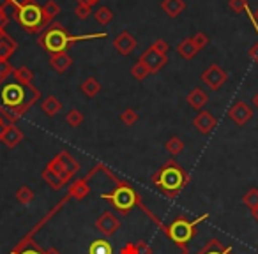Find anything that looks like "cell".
<instances>
[{"instance_id": "5b68a950", "label": "cell", "mask_w": 258, "mask_h": 254, "mask_svg": "<svg viewBox=\"0 0 258 254\" xmlns=\"http://www.w3.org/2000/svg\"><path fill=\"white\" fill-rule=\"evenodd\" d=\"M99 198H103L104 201H108V203H110L117 212H120L122 215H127L135 207H140L142 210H144L145 214L152 219V221H156V224H158L163 231L166 229V226L151 214V210H149V208L144 205V201H142V196L133 189V187L129 186V184L120 182L113 191H110V193H103Z\"/></svg>"}, {"instance_id": "ac0fdd59", "label": "cell", "mask_w": 258, "mask_h": 254, "mask_svg": "<svg viewBox=\"0 0 258 254\" xmlns=\"http://www.w3.org/2000/svg\"><path fill=\"white\" fill-rule=\"evenodd\" d=\"M197 254H233V250L230 245H223L218 238H211Z\"/></svg>"}, {"instance_id": "3957f363", "label": "cell", "mask_w": 258, "mask_h": 254, "mask_svg": "<svg viewBox=\"0 0 258 254\" xmlns=\"http://www.w3.org/2000/svg\"><path fill=\"white\" fill-rule=\"evenodd\" d=\"M82 170L80 162L69 154L68 150H60L57 155L48 161V164L44 166V170L41 172V179L44 180V184L51 187L53 191H60L66 186H69L73 180V177Z\"/></svg>"}, {"instance_id": "7a4b0ae2", "label": "cell", "mask_w": 258, "mask_h": 254, "mask_svg": "<svg viewBox=\"0 0 258 254\" xmlns=\"http://www.w3.org/2000/svg\"><path fill=\"white\" fill-rule=\"evenodd\" d=\"M191 177L182 166L179 164L177 161L170 159L166 161L154 175L151 177V182L163 196L170 198V200H175V198L180 196L184 189L189 184Z\"/></svg>"}, {"instance_id": "7402d4cb", "label": "cell", "mask_w": 258, "mask_h": 254, "mask_svg": "<svg viewBox=\"0 0 258 254\" xmlns=\"http://www.w3.org/2000/svg\"><path fill=\"white\" fill-rule=\"evenodd\" d=\"M16 50H18V43L11 36H6L0 41V60H9Z\"/></svg>"}, {"instance_id": "d590c367", "label": "cell", "mask_w": 258, "mask_h": 254, "mask_svg": "<svg viewBox=\"0 0 258 254\" xmlns=\"http://www.w3.org/2000/svg\"><path fill=\"white\" fill-rule=\"evenodd\" d=\"M228 8L232 9L233 13L240 15V13H246V9L249 8V6H247V0H228Z\"/></svg>"}, {"instance_id": "60d3db41", "label": "cell", "mask_w": 258, "mask_h": 254, "mask_svg": "<svg viewBox=\"0 0 258 254\" xmlns=\"http://www.w3.org/2000/svg\"><path fill=\"white\" fill-rule=\"evenodd\" d=\"M11 13H9V8H0V27H8L9 23V18H11Z\"/></svg>"}, {"instance_id": "8fae6325", "label": "cell", "mask_w": 258, "mask_h": 254, "mask_svg": "<svg viewBox=\"0 0 258 254\" xmlns=\"http://www.w3.org/2000/svg\"><path fill=\"white\" fill-rule=\"evenodd\" d=\"M99 170H101V164H97L96 168H94L92 172H90L87 177H82V179H78V180H75L73 184H69V191H68L69 196H71L73 200H76V201L85 200V198L90 194V187H89L90 177H92L94 173L99 172Z\"/></svg>"}, {"instance_id": "5bb4252c", "label": "cell", "mask_w": 258, "mask_h": 254, "mask_svg": "<svg viewBox=\"0 0 258 254\" xmlns=\"http://www.w3.org/2000/svg\"><path fill=\"white\" fill-rule=\"evenodd\" d=\"M228 117L235 122L237 125H246L253 118V108L244 101H237L228 111Z\"/></svg>"}, {"instance_id": "277c9868", "label": "cell", "mask_w": 258, "mask_h": 254, "mask_svg": "<svg viewBox=\"0 0 258 254\" xmlns=\"http://www.w3.org/2000/svg\"><path fill=\"white\" fill-rule=\"evenodd\" d=\"M106 32H96V34H85V36H71L64 25L60 23H51L50 27L43 30L37 37V44L48 51L50 55L60 53V51H68L69 46L80 43V41H89V39H106Z\"/></svg>"}, {"instance_id": "ba28073f", "label": "cell", "mask_w": 258, "mask_h": 254, "mask_svg": "<svg viewBox=\"0 0 258 254\" xmlns=\"http://www.w3.org/2000/svg\"><path fill=\"white\" fill-rule=\"evenodd\" d=\"M202 81H204L211 90L218 92V90H221L223 85L228 81V72H226L221 65L212 64L202 72Z\"/></svg>"}, {"instance_id": "e0dca14e", "label": "cell", "mask_w": 258, "mask_h": 254, "mask_svg": "<svg viewBox=\"0 0 258 254\" xmlns=\"http://www.w3.org/2000/svg\"><path fill=\"white\" fill-rule=\"evenodd\" d=\"M186 101H187V104H189V106L193 108V110L202 111L209 104V94L205 92L204 89L197 87V89H193L189 94H187Z\"/></svg>"}, {"instance_id": "d4e9b609", "label": "cell", "mask_w": 258, "mask_h": 254, "mask_svg": "<svg viewBox=\"0 0 258 254\" xmlns=\"http://www.w3.org/2000/svg\"><path fill=\"white\" fill-rule=\"evenodd\" d=\"M15 198H16V201H18L20 205H23V207H27V205H30L34 201V198H36V193H34L32 189H30L29 186H20L18 189H16V193H15Z\"/></svg>"}, {"instance_id": "bcb514c9", "label": "cell", "mask_w": 258, "mask_h": 254, "mask_svg": "<svg viewBox=\"0 0 258 254\" xmlns=\"http://www.w3.org/2000/svg\"><path fill=\"white\" fill-rule=\"evenodd\" d=\"M253 106H254V108H256V110H258V92H256V94H254V96H253Z\"/></svg>"}, {"instance_id": "603a6c76", "label": "cell", "mask_w": 258, "mask_h": 254, "mask_svg": "<svg viewBox=\"0 0 258 254\" xmlns=\"http://www.w3.org/2000/svg\"><path fill=\"white\" fill-rule=\"evenodd\" d=\"M80 90H82V94L85 97H89V99H94V97H96L97 94L101 92V83L97 81L94 76H90V78L83 79L82 85H80Z\"/></svg>"}, {"instance_id": "836d02e7", "label": "cell", "mask_w": 258, "mask_h": 254, "mask_svg": "<svg viewBox=\"0 0 258 254\" xmlns=\"http://www.w3.org/2000/svg\"><path fill=\"white\" fill-rule=\"evenodd\" d=\"M138 118L140 117H138V113L133 110V108H127V110H124L120 113V122L124 125H127V127H133V125L138 122Z\"/></svg>"}, {"instance_id": "1f68e13d", "label": "cell", "mask_w": 258, "mask_h": 254, "mask_svg": "<svg viewBox=\"0 0 258 254\" xmlns=\"http://www.w3.org/2000/svg\"><path fill=\"white\" fill-rule=\"evenodd\" d=\"M246 13H247V16H249L251 23H253L254 32H256V36H258V22H256V18H254V13H251V9H249V8L246 9ZM249 57H251V60H254V62L258 64V41L253 44V46L249 48Z\"/></svg>"}, {"instance_id": "ffe728a7", "label": "cell", "mask_w": 258, "mask_h": 254, "mask_svg": "<svg viewBox=\"0 0 258 254\" xmlns=\"http://www.w3.org/2000/svg\"><path fill=\"white\" fill-rule=\"evenodd\" d=\"M62 108H64L62 103L55 96H46L43 99V103H41V111H43L46 117H55L57 113H60Z\"/></svg>"}, {"instance_id": "52a82bcc", "label": "cell", "mask_w": 258, "mask_h": 254, "mask_svg": "<svg viewBox=\"0 0 258 254\" xmlns=\"http://www.w3.org/2000/svg\"><path fill=\"white\" fill-rule=\"evenodd\" d=\"M11 18L27 34H41L46 29V23H44V16H43V6L36 4V2L20 9L11 8Z\"/></svg>"}, {"instance_id": "44dd1931", "label": "cell", "mask_w": 258, "mask_h": 254, "mask_svg": "<svg viewBox=\"0 0 258 254\" xmlns=\"http://www.w3.org/2000/svg\"><path fill=\"white\" fill-rule=\"evenodd\" d=\"M177 53H179L184 60H193L198 53V48L195 46L191 37H186V39H182L179 44H177Z\"/></svg>"}, {"instance_id": "4316f807", "label": "cell", "mask_w": 258, "mask_h": 254, "mask_svg": "<svg viewBox=\"0 0 258 254\" xmlns=\"http://www.w3.org/2000/svg\"><path fill=\"white\" fill-rule=\"evenodd\" d=\"M89 254H113V247H111V243L108 240L97 238L90 242Z\"/></svg>"}, {"instance_id": "30bf717a", "label": "cell", "mask_w": 258, "mask_h": 254, "mask_svg": "<svg viewBox=\"0 0 258 254\" xmlns=\"http://www.w3.org/2000/svg\"><path fill=\"white\" fill-rule=\"evenodd\" d=\"M138 60L144 62L145 67L151 71V74H156V72H159L166 65V62H168V57H166L165 53H159V51L152 50V48L149 46L147 50H145L144 53L140 55V58H138Z\"/></svg>"}, {"instance_id": "f1b7e54d", "label": "cell", "mask_w": 258, "mask_h": 254, "mask_svg": "<svg viewBox=\"0 0 258 254\" xmlns=\"http://www.w3.org/2000/svg\"><path fill=\"white\" fill-rule=\"evenodd\" d=\"M165 148L172 157H175V155H179L184 150V141L179 136H170L165 143Z\"/></svg>"}, {"instance_id": "d6986e66", "label": "cell", "mask_w": 258, "mask_h": 254, "mask_svg": "<svg viewBox=\"0 0 258 254\" xmlns=\"http://www.w3.org/2000/svg\"><path fill=\"white\" fill-rule=\"evenodd\" d=\"M161 9L165 11L166 16L177 18V16L182 15V11L186 9V2H184V0H163Z\"/></svg>"}, {"instance_id": "e575fe53", "label": "cell", "mask_w": 258, "mask_h": 254, "mask_svg": "<svg viewBox=\"0 0 258 254\" xmlns=\"http://www.w3.org/2000/svg\"><path fill=\"white\" fill-rule=\"evenodd\" d=\"M191 39H193L195 46L198 48V51L204 50V48L207 46L209 43H211V41H209V36H207V34H205V32H197L193 37H191Z\"/></svg>"}, {"instance_id": "b9f144b4", "label": "cell", "mask_w": 258, "mask_h": 254, "mask_svg": "<svg viewBox=\"0 0 258 254\" xmlns=\"http://www.w3.org/2000/svg\"><path fill=\"white\" fill-rule=\"evenodd\" d=\"M36 0H9V6L15 9H20V8H25L29 4H34Z\"/></svg>"}, {"instance_id": "9a60e30c", "label": "cell", "mask_w": 258, "mask_h": 254, "mask_svg": "<svg viewBox=\"0 0 258 254\" xmlns=\"http://www.w3.org/2000/svg\"><path fill=\"white\" fill-rule=\"evenodd\" d=\"M25 134L16 127V124H8L0 134V143H4L8 148H16L23 141Z\"/></svg>"}, {"instance_id": "7c38bea8", "label": "cell", "mask_w": 258, "mask_h": 254, "mask_svg": "<svg viewBox=\"0 0 258 254\" xmlns=\"http://www.w3.org/2000/svg\"><path fill=\"white\" fill-rule=\"evenodd\" d=\"M193 125L198 133L204 134V136H207V134H211L212 131L216 129V125H218V118H216L211 111L202 110V111H198L197 117L193 118Z\"/></svg>"}, {"instance_id": "4dcf8cb0", "label": "cell", "mask_w": 258, "mask_h": 254, "mask_svg": "<svg viewBox=\"0 0 258 254\" xmlns=\"http://www.w3.org/2000/svg\"><path fill=\"white\" fill-rule=\"evenodd\" d=\"M131 74H133L135 79H138V81H144V79H147L149 76H151V71H149L147 67H145L144 62L138 60L137 64L131 67Z\"/></svg>"}, {"instance_id": "681fc988", "label": "cell", "mask_w": 258, "mask_h": 254, "mask_svg": "<svg viewBox=\"0 0 258 254\" xmlns=\"http://www.w3.org/2000/svg\"><path fill=\"white\" fill-rule=\"evenodd\" d=\"M97 2H99V0H97Z\"/></svg>"}, {"instance_id": "ee69618b", "label": "cell", "mask_w": 258, "mask_h": 254, "mask_svg": "<svg viewBox=\"0 0 258 254\" xmlns=\"http://www.w3.org/2000/svg\"><path fill=\"white\" fill-rule=\"evenodd\" d=\"M8 125V122H6L4 117H0V134H2V131H4V127Z\"/></svg>"}, {"instance_id": "f6af8a7d", "label": "cell", "mask_w": 258, "mask_h": 254, "mask_svg": "<svg viewBox=\"0 0 258 254\" xmlns=\"http://www.w3.org/2000/svg\"><path fill=\"white\" fill-rule=\"evenodd\" d=\"M251 217H253L254 221L258 222V207H256V208H253V210H251Z\"/></svg>"}, {"instance_id": "74e56055", "label": "cell", "mask_w": 258, "mask_h": 254, "mask_svg": "<svg viewBox=\"0 0 258 254\" xmlns=\"http://www.w3.org/2000/svg\"><path fill=\"white\" fill-rule=\"evenodd\" d=\"M92 8L90 6H83V4H78L76 6V9H75V15L78 16L80 20H87L90 15H92Z\"/></svg>"}, {"instance_id": "cb8c5ba5", "label": "cell", "mask_w": 258, "mask_h": 254, "mask_svg": "<svg viewBox=\"0 0 258 254\" xmlns=\"http://www.w3.org/2000/svg\"><path fill=\"white\" fill-rule=\"evenodd\" d=\"M13 76H15V81L20 83V85H32L34 81V71L30 67H27V65L15 67Z\"/></svg>"}, {"instance_id": "8d00e7d4", "label": "cell", "mask_w": 258, "mask_h": 254, "mask_svg": "<svg viewBox=\"0 0 258 254\" xmlns=\"http://www.w3.org/2000/svg\"><path fill=\"white\" fill-rule=\"evenodd\" d=\"M13 71H15V67L11 65V62L9 60H0V78L8 79L9 76H13Z\"/></svg>"}, {"instance_id": "6da1fadb", "label": "cell", "mask_w": 258, "mask_h": 254, "mask_svg": "<svg viewBox=\"0 0 258 254\" xmlns=\"http://www.w3.org/2000/svg\"><path fill=\"white\" fill-rule=\"evenodd\" d=\"M39 99L41 92L34 85L6 83L0 90V113L8 124H16Z\"/></svg>"}, {"instance_id": "4fadbf2b", "label": "cell", "mask_w": 258, "mask_h": 254, "mask_svg": "<svg viewBox=\"0 0 258 254\" xmlns=\"http://www.w3.org/2000/svg\"><path fill=\"white\" fill-rule=\"evenodd\" d=\"M138 46V41L133 34H129L127 30H122L113 41V48L122 55V57H129V55L133 53Z\"/></svg>"}, {"instance_id": "ab89813d", "label": "cell", "mask_w": 258, "mask_h": 254, "mask_svg": "<svg viewBox=\"0 0 258 254\" xmlns=\"http://www.w3.org/2000/svg\"><path fill=\"white\" fill-rule=\"evenodd\" d=\"M118 254H140L138 252V243L137 242H127L120 250H118Z\"/></svg>"}, {"instance_id": "7dc6e473", "label": "cell", "mask_w": 258, "mask_h": 254, "mask_svg": "<svg viewBox=\"0 0 258 254\" xmlns=\"http://www.w3.org/2000/svg\"><path fill=\"white\" fill-rule=\"evenodd\" d=\"M2 83H4V79H2V78H0V87H2Z\"/></svg>"}, {"instance_id": "c3c4849f", "label": "cell", "mask_w": 258, "mask_h": 254, "mask_svg": "<svg viewBox=\"0 0 258 254\" xmlns=\"http://www.w3.org/2000/svg\"><path fill=\"white\" fill-rule=\"evenodd\" d=\"M254 18H256V22H258V11H256V15H254Z\"/></svg>"}, {"instance_id": "f35d334b", "label": "cell", "mask_w": 258, "mask_h": 254, "mask_svg": "<svg viewBox=\"0 0 258 254\" xmlns=\"http://www.w3.org/2000/svg\"><path fill=\"white\" fill-rule=\"evenodd\" d=\"M151 48H152V50H156V51H159V53H168V43H166V41L165 39H156L154 41V43H152L151 44Z\"/></svg>"}, {"instance_id": "f546056e", "label": "cell", "mask_w": 258, "mask_h": 254, "mask_svg": "<svg viewBox=\"0 0 258 254\" xmlns=\"http://www.w3.org/2000/svg\"><path fill=\"white\" fill-rule=\"evenodd\" d=\"M242 203L246 205L249 210L258 207V187H251L246 191V194L242 196Z\"/></svg>"}, {"instance_id": "7bdbcfd3", "label": "cell", "mask_w": 258, "mask_h": 254, "mask_svg": "<svg viewBox=\"0 0 258 254\" xmlns=\"http://www.w3.org/2000/svg\"><path fill=\"white\" fill-rule=\"evenodd\" d=\"M78 4H83V6H90V8H94V6L97 4V0H76Z\"/></svg>"}, {"instance_id": "8992f818", "label": "cell", "mask_w": 258, "mask_h": 254, "mask_svg": "<svg viewBox=\"0 0 258 254\" xmlns=\"http://www.w3.org/2000/svg\"><path fill=\"white\" fill-rule=\"evenodd\" d=\"M209 219V214H202L200 217L197 219H187L184 215H177L170 224H166V229H165V235L172 240L175 245H179L180 249L182 247H187V242L195 238L197 235V228L202 224L204 221Z\"/></svg>"}, {"instance_id": "9c48e42d", "label": "cell", "mask_w": 258, "mask_h": 254, "mask_svg": "<svg viewBox=\"0 0 258 254\" xmlns=\"http://www.w3.org/2000/svg\"><path fill=\"white\" fill-rule=\"evenodd\" d=\"M94 226H96V229L101 233V235L106 236V238H110V236H113L115 233L120 229L122 222H120V219L113 214V212L106 210L96 219V224Z\"/></svg>"}, {"instance_id": "83f0119b", "label": "cell", "mask_w": 258, "mask_h": 254, "mask_svg": "<svg viewBox=\"0 0 258 254\" xmlns=\"http://www.w3.org/2000/svg\"><path fill=\"white\" fill-rule=\"evenodd\" d=\"M92 15H94L96 22L99 23L101 27H106L108 23H111V20H113V16H115L113 11H111L110 8H106V6H101V8H97Z\"/></svg>"}, {"instance_id": "484cf974", "label": "cell", "mask_w": 258, "mask_h": 254, "mask_svg": "<svg viewBox=\"0 0 258 254\" xmlns=\"http://www.w3.org/2000/svg\"><path fill=\"white\" fill-rule=\"evenodd\" d=\"M58 13H60V8H58L57 2H55V0H48L46 4L43 6V16H44L46 27H50L51 23H53V20L58 16Z\"/></svg>"}, {"instance_id": "2e32d148", "label": "cell", "mask_w": 258, "mask_h": 254, "mask_svg": "<svg viewBox=\"0 0 258 254\" xmlns=\"http://www.w3.org/2000/svg\"><path fill=\"white\" fill-rule=\"evenodd\" d=\"M50 67L58 74H64L69 67L73 65V57H69L68 51H60V53L50 55Z\"/></svg>"}, {"instance_id": "d6a6232c", "label": "cell", "mask_w": 258, "mask_h": 254, "mask_svg": "<svg viewBox=\"0 0 258 254\" xmlns=\"http://www.w3.org/2000/svg\"><path fill=\"white\" fill-rule=\"evenodd\" d=\"M66 122H68L69 127H80L83 124V113L80 110H76V108H73L66 115Z\"/></svg>"}]
</instances>
